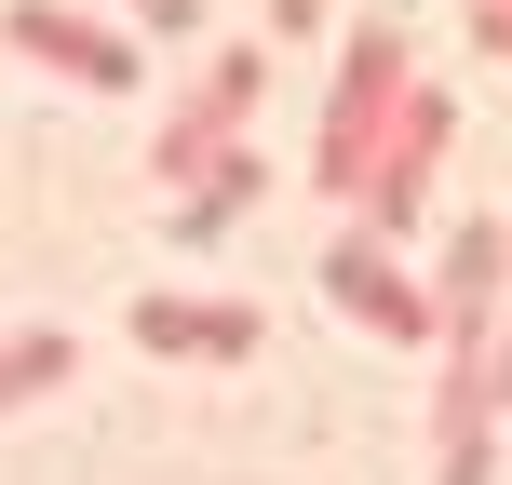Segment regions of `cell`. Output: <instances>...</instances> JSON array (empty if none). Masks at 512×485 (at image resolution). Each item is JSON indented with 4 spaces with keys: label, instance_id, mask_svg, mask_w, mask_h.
Here are the masks:
<instances>
[{
    "label": "cell",
    "instance_id": "6da1fadb",
    "mask_svg": "<svg viewBox=\"0 0 512 485\" xmlns=\"http://www.w3.org/2000/svg\"><path fill=\"white\" fill-rule=\"evenodd\" d=\"M391 95H405V41L364 27L351 68H337V108H324V189H351V203H364V176H378V108H391Z\"/></svg>",
    "mask_w": 512,
    "mask_h": 485
},
{
    "label": "cell",
    "instance_id": "7a4b0ae2",
    "mask_svg": "<svg viewBox=\"0 0 512 485\" xmlns=\"http://www.w3.org/2000/svg\"><path fill=\"white\" fill-rule=\"evenodd\" d=\"M324 297L351 310V324H378V337H445V310L418 297V283L391 270L378 243H337V256H324Z\"/></svg>",
    "mask_w": 512,
    "mask_h": 485
},
{
    "label": "cell",
    "instance_id": "3957f363",
    "mask_svg": "<svg viewBox=\"0 0 512 485\" xmlns=\"http://www.w3.org/2000/svg\"><path fill=\"white\" fill-rule=\"evenodd\" d=\"M445 135H459V108H445V95H405V135H391L378 176H364V216H378V230H405V216H418V189H432Z\"/></svg>",
    "mask_w": 512,
    "mask_h": 485
},
{
    "label": "cell",
    "instance_id": "277c9868",
    "mask_svg": "<svg viewBox=\"0 0 512 485\" xmlns=\"http://www.w3.org/2000/svg\"><path fill=\"white\" fill-rule=\"evenodd\" d=\"M135 337H149L162 364H176V351L189 364H243L256 351V310L243 297H135Z\"/></svg>",
    "mask_w": 512,
    "mask_h": 485
},
{
    "label": "cell",
    "instance_id": "5b68a950",
    "mask_svg": "<svg viewBox=\"0 0 512 485\" xmlns=\"http://www.w3.org/2000/svg\"><path fill=\"white\" fill-rule=\"evenodd\" d=\"M486 297H499V216H472V230L445 243V283H432V310H445L432 351H499V337H486Z\"/></svg>",
    "mask_w": 512,
    "mask_h": 485
},
{
    "label": "cell",
    "instance_id": "8992f818",
    "mask_svg": "<svg viewBox=\"0 0 512 485\" xmlns=\"http://www.w3.org/2000/svg\"><path fill=\"white\" fill-rule=\"evenodd\" d=\"M499 351H445V485H486V445H499Z\"/></svg>",
    "mask_w": 512,
    "mask_h": 485
},
{
    "label": "cell",
    "instance_id": "52a82bcc",
    "mask_svg": "<svg viewBox=\"0 0 512 485\" xmlns=\"http://www.w3.org/2000/svg\"><path fill=\"white\" fill-rule=\"evenodd\" d=\"M14 41H27V54H54L68 81H135V54H122V41H95V27H68L54 0H14Z\"/></svg>",
    "mask_w": 512,
    "mask_h": 485
},
{
    "label": "cell",
    "instance_id": "ba28073f",
    "mask_svg": "<svg viewBox=\"0 0 512 485\" xmlns=\"http://www.w3.org/2000/svg\"><path fill=\"white\" fill-rule=\"evenodd\" d=\"M243 203H256V149H230V162H216L203 189H189V216H176V243H216V230H230Z\"/></svg>",
    "mask_w": 512,
    "mask_h": 485
},
{
    "label": "cell",
    "instance_id": "9c48e42d",
    "mask_svg": "<svg viewBox=\"0 0 512 485\" xmlns=\"http://www.w3.org/2000/svg\"><path fill=\"white\" fill-rule=\"evenodd\" d=\"M41 378H68V337H41V324H27V337H0V405H27Z\"/></svg>",
    "mask_w": 512,
    "mask_h": 485
},
{
    "label": "cell",
    "instance_id": "30bf717a",
    "mask_svg": "<svg viewBox=\"0 0 512 485\" xmlns=\"http://www.w3.org/2000/svg\"><path fill=\"white\" fill-rule=\"evenodd\" d=\"M270 14H283V27H310V14H324V0H270Z\"/></svg>",
    "mask_w": 512,
    "mask_h": 485
},
{
    "label": "cell",
    "instance_id": "8fae6325",
    "mask_svg": "<svg viewBox=\"0 0 512 485\" xmlns=\"http://www.w3.org/2000/svg\"><path fill=\"white\" fill-rule=\"evenodd\" d=\"M149 27H189V0H149Z\"/></svg>",
    "mask_w": 512,
    "mask_h": 485
}]
</instances>
